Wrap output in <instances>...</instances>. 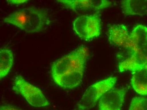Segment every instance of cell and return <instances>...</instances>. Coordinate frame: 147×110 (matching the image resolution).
I'll list each match as a JSON object with an SVG mask.
<instances>
[{
	"label": "cell",
	"instance_id": "1",
	"mask_svg": "<svg viewBox=\"0 0 147 110\" xmlns=\"http://www.w3.org/2000/svg\"><path fill=\"white\" fill-rule=\"evenodd\" d=\"M3 22L14 25L28 34L42 32L51 23L46 10L34 7L17 11L6 17Z\"/></svg>",
	"mask_w": 147,
	"mask_h": 110
},
{
	"label": "cell",
	"instance_id": "2",
	"mask_svg": "<svg viewBox=\"0 0 147 110\" xmlns=\"http://www.w3.org/2000/svg\"><path fill=\"white\" fill-rule=\"evenodd\" d=\"M88 56V48L82 46L54 62L51 67L53 80L75 70L85 69Z\"/></svg>",
	"mask_w": 147,
	"mask_h": 110
},
{
	"label": "cell",
	"instance_id": "3",
	"mask_svg": "<svg viewBox=\"0 0 147 110\" xmlns=\"http://www.w3.org/2000/svg\"><path fill=\"white\" fill-rule=\"evenodd\" d=\"M12 90L15 93L23 97L33 107L42 108L50 105L49 101L39 88L30 84L20 76L14 79Z\"/></svg>",
	"mask_w": 147,
	"mask_h": 110
},
{
	"label": "cell",
	"instance_id": "4",
	"mask_svg": "<svg viewBox=\"0 0 147 110\" xmlns=\"http://www.w3.org/2000/svg\"><path fill=\"white\" fill-rule=\"evenodd\" d=\"M117 79L110 77L89 87L77 105L78 110H88L95 106L98 100L113 87Z\"/></svg>",
	"mask_w": 147,
	"mask_h": 110
},
{
	"label": "cell",
	"instance_id": "5",
	"mask_svg": "<svg viewBox=\"0 0 147 110\" xmlns=\"http://www.w3.org/2000/svg\"><path fill=\"white\" fill-rule=\"evenodd\" d=\"M73 26L79 37L86 41H90L101 34V19L98 13L83 15L75 20Z\"/></svg>",
	"mask_w": 147,
	"mask_h": 110
},
{
	"label": "cell",
	"instance_id": "6",
	"mask_svg": "<svg viewBox=\"0 0 147 110\" xmlns=\"http://www.w3.org/2000/svg\"><path fill=\"white\" fill-rule=\"evenodd\" d=\"M57 1L78 14L100 10L112 4L111 2L106 0H59Z\"/></svg>",
	"mask_w": 147,
	"mask_h": 110
},
{
	"label": "cell",
	"instance_id": "7",
	"mask_svg": "<svg viewBox=\"0 0 147 110\" xmlns=\"http://www.w3.org/2000/svg\"><path fill=\"white\" fill-rule=\"evenodd\" d=\"M126 92L125 88L108 91L99 100L98 110H121Z\"/></svg>",
	"mask_w": 147,
	"mask_h": 110
},
{
	"label": "cell",
	"instance_id": "8",
	"mask_svg": "<svg viewBox=\"0 0 147 110\" xmlns=\"http://www.w3.org/2000/svg\"><path fill=\"white\" fill-rule=\"evenodd\" d=\"M128 57L119 64V71H135L147 63V43L137 51H130Z\"/></svg>",
	"mask_w": 147,
	"mask_h": 110
},
{
	"label": "cell",
	"instance_id": "9",
	"mask_svg": "<svg viewBox=\"0 0 147 110\" xmlns=\"http://www.w3.org/2000/svg\"><path fill=\"white\" fill-rule=\"evenodd\" d=\"M108 38L110 43L114 45L133 51L130 34L123 24L111 26L108 30Z\"/></svg>",
	"mask_w": 147,
	"mask_h": 110
},
{
	"label": "cell",
	"instance_id": "10",
	"mask_svg": "<svg viewBox=\"0 0 147 110\" xmlns=\"http://www.w3.org/2000/svg\"><path fill=\"white\" fill-rule=\"evenodd\" d=\"M131 85L134 91L141 95H147V63L133 72Z\"/></svg>",
	"mask_w": 147,
	"mask_h": 110
},
{
	"label": "cell",
	"instance_id": "11",
	"mask_svg": "<svg viewBox=\"0 0 147 110\" xmlns=\"http://www.w3.org/2000/svg\"><path fill=\"white\" fill-rule=\"evenodd\" d=\"M84 72V70H78L65 74L53 81L56 84L64 89H72L81 83Z\"/></svg>",
	"mask_w": 147,
	"mask_h": 110
},
{
	"label": "cell",
	"instance_id": "12",
	"mask_svg": "<svg viewBox=\"0 0 147 110\" xmlns=\"http://www.w3.org/2000/svg\"><path fill=\"white\" fill-rule=\"evenodd\" d=\"M121 8L126 16L147 15V0H124L121 2Z\"/></svg>",
	"mask_w": 147,
	"mask_h": 110
},
{
	"label": "cell",
	"instance_id": "13",
	"mask_svg": "<svg viewBox=\"0 0 147 110\" xmlns=\"http://www.w3.org/2000/svg\"><path fill=\"white\" fill-rule=\"evenodd\" d=\"M130 38L133 45V51H137L147 43V27L139 25L133 29L130 34Z\"/></svg>",
	"mask_w": 147,
	"mask_h": 110
},
{
	"label": "cell",
	"instance_id": "14",
	"mask_svg": "<svg viewBox=\"0 0 147 110\" xmlns=\"http://www.w3.org/2000/svg\"><path fill=\"white\" fill-rule=\"evenodd\" d=\"M14 63V55L12 51L6 48L0 50V78L1 79L9 74Z\"/></svg>",
	"mask_w": 147,
	"mask_h": 110
},
{
	"label": "cell",
	"instance_id": "15",
	"mask_svg": "<svg viewBox=\"0 0 147 110\" xmlns=\"http://www.w3.org/2000/svg\"><path fill=\"white\" fill-rule=\"evenodd\" d=\"M129 110H147V98L135 97L133 98Z\"/></svg>",
	"mask_w": 147,
	"mask_h": 110
},
{
	"label": "cell",
	"instance_id": "16",
	"mask_svg": "<svg viewBox=\"0 0 147 110\" xmlns=\"http://www.w3.org/2000/svg\"><path fill=\"white\" fill-rule=\"evenodd\" d=\"M9 4L13 5H20L26 3L28 1L26 0H9L7 1Z\"/></svg>",
	"mask_w": 147,
	"mask_h": 110
},
{
	"label": "cell",
	"instance_id": "17",
	"mask_svg": "<svg viewBox=\"0 0 147 110\" xmlns=\"http://www.w3.org/2000/svg\"><path fill=\"white\" fill-rule=\"evenodd\" d=\"M0 110H22L17 109L13 106L9 105H4L1 106Z\"/></svg>",
	"mask_w": 147,
	"mask_h": 110
}]
</instances>
